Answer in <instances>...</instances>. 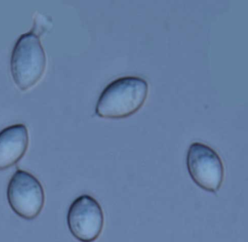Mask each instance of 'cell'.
<instances>
[{
    "mask_svg": "<svg viewBox=\"0 0 248 242\" xmlns=\"http://www.w3.org/2000/svg\"><path fill=\"white\" fill-rule=\"evenodd\" d=\"M148 91V83L141 77H119L100 94L95 109L97 115L106 118L130 116L144 105Z\"/></svg>",
    "mask_w": 248,
    "mask_h": 242,
    "instance_id": "1",
    "label": "cell"
},
{
    "mask_svg": "<svg viewBox=\"0 0 248 242\" xmlns=\"http://www.w3.org/2000/svg\"><path fill=\"white\" fill-rule=\"evenodd\" d=\"M46 67V56L39 35L31 31L16 41L11 57L12 77L20 89L27 90L39 81Z\"/></svg>",
    "mask_w": 248,
    "mask_h": 242,
    "instance_id": "2",
    "label": "cell"
},
{
    "mask_svg": "<svg viewBox=\"0 0 248 242\" xmlns=\"http://www.w3.org/2000/svg\"><path fill=\"white\" fill-rule=\"evenodd\" d=\"M7 196L12 211L24 220L36 219L45 204V193L40 181L31 173L19 169L10 179Z\"/></svg>",
    "mask_w": 248,
    "mask_h": 242,
    "instance_id": "3",
    "label": "cell"
},
{
    "mask_svg": "<svg viewBox=\"0 0 248 242\" xmlns=\"http://www.w3.org/2000/svg\"><path fill=\"white\" fill-rule=\"evenodd\" d=\"M186 164L190 176L198 186L213 193L220 190L224 181V166L212 148L193 143L187 153Z\"/></svg>",
    "mask_w": 248,
    "mask_h": 242,
    "instance_id": "4",
    "label": "cell"
},
{
    "mask_svg": "<svg viewBox=\"0 0 248 242\" xmlns=\"http://www.w3.org/2000/svg\"><path fill=\"white\" fill-rule=\"evenodd\" d=\"M104 222V213L101 206L88 195L76 198L68 209V229L78 241L95 242L103 232Z\"/></svg>",
    "mask_w": 248,
    "mask_h": 242,
    "instance_id": "5",
    "label": "cell"
},
{
    "mask_svg": "<svg viewBox=\"0 0 248 242\" xmlns=\"http://www.w3.org/2000/svg\"><path fill=\"white\" fill-rule=\"evenodd\" d=\"M30 143L28 129L15 124L0 131V170L11 168L27 152Z\"/></svg>",
    "mask_w": 248,
    "mask_h": 242,
    "instance_id": "6",
    "label": "cell"
}]
</instances>
